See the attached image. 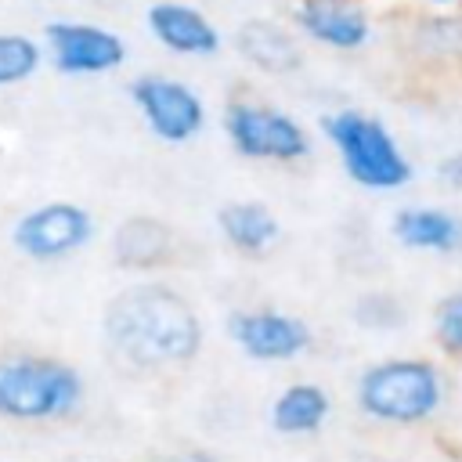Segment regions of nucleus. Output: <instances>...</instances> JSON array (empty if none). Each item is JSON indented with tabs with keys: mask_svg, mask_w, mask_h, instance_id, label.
I'll return each mask as SVG.
<instances>
[{
	"mask_svg": "<svg viewBox=\"0 0 462 462\" xmlns=\"http://www.w3.org/2000/svg\"><path fill=\"white\" fill-rule=\"evenodd\" d=\"M224 328L235 350L256 365H289L314 346V328L307 325V318L271 303L231 310Z\"/></svg>",
	"mask_w": 462,
	"mask_h": 462,
	"instance_id": "8",
	"label": "nucleus"
},
{
	"mask_svg": "<svg viewBox=\"0 0 462 462\" xmlns=\"http://www.w3.org/2000/svg\"><path fill=\"white\" fill-rule=\"evenodd\" d=\"M40 43L61 76H108L126 65V40L90 18H51Z\"/></svg>",
	"mask_w": 462,
	"mask_h": 462,
	"instance_id": "9",
	"label": "nucleus"
},
{
	"mask_svg": "<svg viewBox=\"0 0 462 462\" xmlns=\"http://www.w3.org/2000/svg\"><path fill=\"white\" fill-rule=\"evenodd\" d=\"M437 180H440V188H448L451 195H462V148L448 152V155L437 162Z\"/></svg>",
	"mask_w": 462,
	"mask_h": 462,
	"instance_id": "19",
	"label": "nucleus"
},
{
	"mask_svg": "<svg viewBox=\"0 0 462 462\" xmlns=\"http://www.w3.org/2000/svg\"><path fill=\"white\" fill-rule=\"evenodd\" d=\"M375 462H386V458H375Z\"/></svg>",
	"mask_w": 462,
	"mask_h": 462,
	"instance_id": "22",
	"label": "nucleus"
},
{
	"mask_svg": "<svg viewBox=\"0 0 462 462\" xmlns=\"http://www.w3.org/2000/svg\"><path fill=\"white\" fill-rule=\"evenodd\" d=\"M292 29L303 43L332 54H357L375 40L368 0H292Z\"/></svg>",
	"mask_w": 462,
	"mask_h": 462,
	"instance_id": "10",
	"label": "nucleus"
},
{
	"mask_svg": "<svg viewBox=\"0 0 462 462\" xmlns=\"http://www.w3.org/2000/svg\"><path fill=\"white\" fill-rule=\"evenodd\" d=\"M328 419H332V393L314 379L285 383L267 408V422L282 437H314L328 426Z\"/></svg>",
	"mask_w": 462,
	"mask_h": 462,
	"instance_id": "15",
	"label": "nucleus"
},
{
	"mask_svg": "<svg viewBox=\"0 0 462 462\" xmlns=\"http://www.w3.org/2000/svg\"><path fill=\"white\" fill-rule=\"evenodd\" d=\"M390 238L408 253L451 256L462 249V217L448 206H401L390 213Z\"/></svg>",
	"mask_w": 462,
	"mask_h": 462,
	"instance_id": "12",
	"label": "nucleus"
},
{
	"mask_svg": "<svg viewBox=\"0 0 462 462\" xmlns=\"http://www.w3.org/2000/svg\"><path fill=\"white\" fill-rule=\"evenodd\" d=\"M43 43L29 32L0 29V90H11L18 83H29L43 69Z\"/></svg>",
	"mask_w": 462,
	"mask_h": 462,
	"instance_id": "17",
	"label": "nucleus"
},
{
	"mask_svg": "<svg viewBox=\"0 0 462 462\" xmlns=\"http://www.w3.org/2000/svg\"><path fill=\"white\" fill-rule=\"evenodd\" d=\"M87 404L83 372L40 350L0 354V422L11 426H61Z\"/></svg>",
	"mask_w": 462,
	"mask_h": 462,
	"instance_id": "3",
	"label": "nucleus"
},
{
	"mask_svg": "<svg viewBox=\"0 0 462 462\" xmlns=\"http://www.w3.org/2000/svg\"><path fill=\"white\" fill-rule=\"evenodd\" d=\"M430 336L440 357L462 365V289H451L433 303Z\"/></svg>",
	"mask_w": 462,
	"mask_h": 462,
	"instance_id": "18",
	"label": "nucleus"
},
{
	"mask_svg": "<svg viewBox=\"0 0 462 462\" xmlns=\"http://www.w3.org/2000/svg\"><path fill=\"white\" fill-rule=\"evenodd\" d=\"M97 235V220L83 202L47 199L22 209L11 224V245L29 263H65Z\"/></svg>",
	"mask_w": 462,
	"mask_h": 462,
	"instance_id": "6",
	"label": "nucleus"
},
{
	"mask_svg": "<svg viewBox=\"0 0 462 462\" xmlns=\"http://www.w3.org/2000/svg\"><path fill=\"white\" fill-rule=\"evenodd\" d=\"M173 245H177L173 227L155 217H130L112 235V256L119 267H130V271H152L170 263Z\"/></svg>",
	"mask_w": 462,
	"mask_h": 462,
	"instance_id": "16",
	"label": "nucleus"
},
{
	"mask_svg": "<svg viewBox=\"0 0 462 462\" xmlns=\"http://www.w3.org/2000/svg\"><path fill=\"white\" fill-rule=\"evenodd\" d=\"M220 130H224L231 152L245 162L296 166L314 155L310 126L296 112H289L285 105H274L267 97L238 94V97L224 101Z\"/></svg>",
	"mask_w": 462,
	"mask_h": 462,
	"instance_id": "5",
	"label": "nucleus"
},
{
	"mask_svg": "<svg viewBox=\"0 0 462 462\" xmlns=\"http://www.w3.org/2000/svg\"><path fill=\"white\" fill-rule=\"evenodd\" d=\"M419 7H426V11H444V7H458L462 0H415Z\"/></svg>",
	"mask_w": 462,
	"mask_h": 462,
	"instance_id": "21",
	"label": "nucleus"
},
{
	"mask_svg": "<svg viewBox=\"0 0 462 462\" xmlns=\"http://www.w3.org/2000/svg\"><path fill=\"white\" fill-rule=\"evenodd\" d=\"M152 462H220V458L209 455V451H202V448H173V451L155 455Z\"/></svg>",
	"mask_w": 462,
	"mask_h": 462,
	"instance_id": "20",
	"label": "nucleus"
},
{
	"mask_svg": "<svg viewBox=\"0 0 462 462\" xmlns=\"http://www.w3.org/2000/svg\"><path fill=\"white\" fill-rule=\"evenodd\" d=\"M321 137L332 148L339 170L350 184L390 195L415 180V162L397 141V134L368 108L339 105L321 116Z\"/></svg>",
	"mask_w": 462,
	"mask_h": 462,
	"instance_id": "4",
	"label": "nucleus"
},
{
	"mask_svg": "<svg viewBox=\"0 0 462 462\" xmlns=\"http://www.w3.org/2000/svg\"><path fill=\"white\" fill-rule=\"evenodd\" d=\"M126 97L141 116L144 130L162 144H188L206 130V101L202 94L170 72H141L126 83Z\"/></svg>",
	"mask_w": 462,
	"mask_h": 462,
	"instance_id": "7",
	"label": "nucleus"
},
{
	"mask_svg": "<svg viewBox=\"0 0 462 462\" xmlns=\"http://www.w3.org/2000/svg\"><path fill=\"white\" fill-rule=\"evenodd\" d=\"M217 231L224 245L245 260H263L282 245V220L260 199H231L217 209Z\"/></svg>",
	"mask_w": 462,
	"mask_h": 462,
	"instance_id": "13",
	"label": "nucleus"
},
{
	"mask_svg": "<svg viewBox=\"0 0 462 462\" xmlns=\"http://www.w3.org/2000/svg\"><path fill=\"white\" fill-rule=\"evenodd\" d=\"M235 51L245 65L267 76H285L303 65V40L278 18H245L235 32Z\"/></svg>",
	"mask_w": 462,
	"mask_h": 462,
	"instance_id": "14",
	"label": "nucleus"
},
{
	"mask_svg": "<svg viewBox=\"0 0 462 462\" xmlns=\"http://www.w3.org/2000/svg\"><path fill=\"white\" fill-rule=\"evenodd\" d=\"M144 29L173 58H213L224 47L213 14L191 0H155L144 11Z\"/></svg>",
	"mask_w": 462,
	"mask_h": 462,
	"instance_id": "11",
	"label": "nucleus"
},
{
	"mask_svg": "<svg viewBox=\"0 0 462 462\" xmlns=\"http://www.w3.org/2000/svg\"><path fill=\"white\" fill-rule=\"evenodd\" d=\"M101 336L116 365L137 375L184 368L206 343L195 303L162 282L119 289L101 314Z\"/></svg>",
	"mask_w": 462,
	"mask_h": 462,
	"instance_id": "1",
	"label": "nucleus"
},
{
	"mask_svg": "<svg viewBox=\"0 0 462 462\" xmlns=\"http://www.w3.org/2000/svg\"><path fill=\"white\" fill-rule=\"evenodd\" d=\"M448 372L422 354H390L368 361L354 379L357 411L386 430H419L448 404Z\"/></svg>",
	"mask_w": 462,
	"mask_h": 462,
	"instance_id": "2",
	"label": "nucleus"
}]
</instances>
